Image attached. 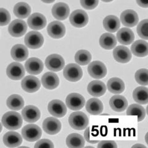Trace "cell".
I'll use <instances>...</instances> for the list:
<instances>
[{"label":"cell","mask_w":148,"mask_h":148,"mask_svg":"<svg viewBox=\"0 0 148 148\" xmlns=\"http://www.w3.org/2000/svg\"><path fill=\"white\" fill-rule=\"evenodd\" d=\"M41 128L36 125L29 124L25 126L22 130L23 138L27 141L33 142L39 140L41 136Z\"/></svg>","instance_id":"cell-3"},{"label":"cell","mask_w":148,"mask_h":148,"mask_svg":"<svg viewBox=\"0 0 148 148\" xmlns=\"http://www.w3.org/2000/svg\"><path fill=\"white\" fill-rule=\"evenodd\" d=\"M41 83L45 88L54 90L59 84V79L56 74L53 72H46L41 78Z\"/></svg>","instance_id":"cell-25"},{"label":"cell","mask_w":148,"mask_h":148,"mask_svg":"<svg viewBox=\"0 0 148 148\" xmlns=\"http://www.w3.org/2000/svg\"><path fill=\"white\" fill-rule=\"evenodd\" d=\"M3 142L8 147H15L22 144V138L18 133L9 132L4 135Z\"/></svg>","instance_id":"cell-26"},{"label":"cell","mask_w":148,"mask_h":148,"mask_svg":"<svg viewBox=\"0 0 148 148\" xmlns=\"http://www.w3.org/2000/svg\"><path fill=\"white\" fill-rule=\"evenodd\" d=\"M107 87L112 93L120 94L125 90V83L120 78L114 77L109 80Z\"/></svg>","instance_id":"cell-30"},{"label":"cell","mask_w":148,"mask_h":148,"mask_svg":"<svg viewBox=\"0 0 148 148\" xmlns=\"http://www.w3.org/2000/svg\"><path fill=\"white\" fill-rule=\"evenodd\" d=\"M64 76L68 81L75 82L80 80L83 76L81 67L77 64H69L64 69Z\"/></svg>","instance_id":"cell-4"},{"label":"cell","mask_w":148,"mask_h":148,"mask_svg":"<svg viewBox=\"0 0 148 148\" xmlns=\"http://www.w3.org/2000/svg\"><path fill=\"white\" fill-rule=\"evenodd\" d=\"M43 64L40 59L32 58L28 59L25 64L27 72L32 75H38L43 71Z\"/></svg>","instance_id":"cell-20"},{"label":"cell","mask_w":148,"mask_h":148,"mask_svg":"<svg viewBox=\"0 0 148 148\" xmlns=\"http://www.w3.org/2000/svg\"><path fill=\"white\" fill-rule=\"evenodd\" d=\"M2 123L4 127L11 130H15L20 128L22 125L21 115L16 112H8L2 118Z\"/></svg>","instance_id":"cell-1"},{"label":"cell","mask_w":148,"mask_h":148,"mask_svg":"<svg viewBox=\"0 0 148 148\" xmlns=\"http://www.w3.org/2000/svg\"><path fill=\"white\" fill-rule=\"evenodd\" d=\"M127 115H136L138 117V121L141 122L145 118L146 111L141 106L138 104H133L127 108Z\"/></svg>","instance_id":"cell-37"},{"label":"cell","mask_w":148,"mask_h":148,"mask_svg":"<svg viewBox=\"0 0 148 148\" xmlns=\"http://www.w3.org/2000/svg\"><path fill=\"white\" fill-rule=\"evenodd\" d=\"M88 92L94 97H100L104 95L106 91V86L104 83L99 80L91 82L87 87Z\"/></svg>","instance_id":"cell-22"},{"label":"cell","mask_w":148,"mask_h":148,"mask_svg":"<svg viewBox=\"0 0 148 148\" xmlns=\"http://www.w3.org/2000/svg\"><path fill=\"white\" fill-rule=\"evenodd\" d=\"M136 2L138 5L142 8H148V0H136Z\"/></svg>","instance_id":"cell-46"},{"label":"cell","mask_w":148,"mask_h":148,"mask_svg":"<svg viewBox=\"0 0 148 148\" xmlns=\"http://www.w3.org/2000/svg\"><path fill=\"white\" fill-rule=\"evenodd\" d=\"M36 148H40V147H47V148H53L54 147V145L51 141L46 139H43L37 142L35 145L34 146Z\"/></svg>","instance_id":"cell-43"},{"label":"cell","mask_w":148,"mask_h":148,"mask_svg":"<svg viewBox=\"0 0 148 148\" xmlns=\"http://www.w3.org/2000/svg\"><path fill=\"white\" fill-rule=\"evenodd\" d=\"M117 38L120 43L128 45L132 43L135 39V35L132 30L128 28H122L117 32Z\"/></svg>","instance_id":"cell-27"},{"label":"cell","mask_w":148,"mask_h":148,"mask_svg":"<svg viewBox=\"0 0 148 148\" xmlns=\"http://www.w3.org/2000/svg\"><path fill=\"white\" fill-rule=\"evenodd\" d=\"M31 8L26 3L20 2L17 3L14 8V13L18 18H25L30 15Z\"/></svg>","instance_id":"cell-36"},{"label":"cell","mask_w":148,"mask_h":148,"mask_svg":"<svg viewBox=\"0 0 148 148\" xmlns=\"http://www.w3.org/2000/svg\"><path fill=\"white\" fill-rule=\"evenodd\" d=\"M26 23L22 20L16 19L12 21L8 27L9 33L14 37H20L24 35L27 32Z\"/></svg>","instance_id":"cell-12"},{"label":"cell","mask_w":148,"mask_h":148,"mask_svg":"<svg viewBox=\"0 0 148 148\" xmlns=\"http://www.w3.org/2000/svg\"><path fill=\"white\" fill-rule=\"evenodd\" d=\"M120 21L122 24L128 27H133L137 25L139 17L137 13L132 9L124 11L120 16Z\"/></svg>","instance_id":"cell-18"},{"label":"cell","mask_w":148,"mask_h":148,"mask_svg":"<svg viewBox=\"0 0 148 148\" xmlns=\"http://www.w3.org/2000/svg\"><path fill=\"white\" fill-rule=\"evenodd\" d=\"M55 0H41V1H43L45 3H51L54 2Z\"/></svg>","instance_id":"cell-47"},{"label":"cell","mask_w":148,"mask_h":148,"mask_svg":"<svg viewBox=\"0 0 148 148\" xmlns=\"http://www.w3.org/2000/svg\"><path fill=\"white\" fill-rule=\"evenodd\" d=\"M7 75L13 80H18L24 77L25 69L22 64L18 62H12L8 66L6 70Z\"/></svg>","instance_id":"cell-11"},{"label":"cell","mask_w":148,"mask_h":148,"mask_svg":"<svg viewBox=\"0 0 148 148\" xmlns=\"http://www.w3.org/2000/svg\"><path fill=\"white\" fill-rule=\"evenodd\" d=\"M11 54L13 59L18 62L25 61L29 56V51L26 46L17 44L14 46L11 51Z\"/></svg>","instance_id":"cell-24"},{"label":"cell","mask_w":148,"mask_h":148,"mask_svg":"<svg viewBox=\"0 0 148 148\" xmlns=\"http://www.w3.org/2000/svg\"><path fill=\"white\" fill-rule=\"evenodd\" d=\"M66 144L69 147H83L85 139L78 133H71L66 138Z\"/></svg>","instance_id":"cell-34"},{"label":"cell","mask_w":148,"mask_h":148,"mask_svg":"<svg viewBox=\"0 0 148 148\" xmlns=\"http://www.w3.org/2000/svg\"><path fill=\"white\" fill-rule=\"evenodd\" d=\"M137 32L141 38L147 40L148 38V21H142L137 27Z\"/></svg>","instance_id":"cell-40"},{"label":"cell","mask_w":148,"mask_h":148,"mask_svg":"<svg viewBox=\"0 0 148 148\" xmlns=\"http://www.w3.org/2000/svg\"><path fill=\"white\" fill-rule=\"evenodd\" d=\"M24 42L28 48L30 49H38L42 46L44 38L43 35L40 32L32 31L25 35Z\"/></svg>","instance_id":"cell-5"},{"label":"cell","mask_w":148,"mask_h":148,"mask_svg":"<svg viewBox=\"0 0 148 148\" xmlns=\"http://www.w3.org/2000/svg\"><path fill=\"white\" fill-rule=\"evenodd\" d=\"M90 128L88 127L86 130L85 131L84 133V137L85 138V140H86L87 142H88L89 143H91V144H96V143H98L99 141L96 140V141H91L90 138Z\"/></svg>","instance_id":"cell-45"},{"label":"cell","mask_w":148,"mask_h":148,"mask_svg":"<svg viewBox=\"0 0 148 148\" xmlns=\"http://www.w3.org/2000/svg\"><path fill=\"white\" fill-rule=\"evenodd\" d=\"M99 44L102 48L105 49H112L117 45V40L115 36L109 33L102 35L99 39Z\"/></svg>","instance_id":"cell-33"},{"label":"cell","mask_w":148,"mask_h":148,"mask_svg":"<svg viewBox=\"0 0 148 148\" xmlns=\"http://www.w3.org/2000/svg\"><path fill=\"white\" fill-rule=\"evenodd\" d=\"M45 65L49 70L53 72H58L64 68L65 61L60 55L53 54L49 55L46 59Z\"/></svg>","instance_id":"cell-7"},{"label":"cell","mask_w":148,"mask_h":148,"mask_svg":"<svg viewBox=\"0 0 148 148\" xmlns=\"http://www.w3.org/2000/svg\"><path fill=\"white\" fill-rule=\"evenodd\" d=\"M97 147L98 148H117V145L114 141H101Z\"/></svg>","instance_id":"cell-44"},{"label":"cell","mask_w":148,"mask_h":148,"mask_svg":"<svg viewBox=\"0 0 148 148\" xmlns=\"http://www.w3.org/2000/svg\"><path fill=\"white\" fill-rule=\"evenodd\" d=\"M132 53L138 57H145L148 54V44L145 40H138L131 47Z\"/></svg>","instance_id":"cell-28"},{"label":"cell","mask_w":148,"mask_h":148,"mask_svg":"<svg viewBox=\"0 0 148 148\" xmlns=\"http://www.w3.org/2000/svg\"><path fill=\"white\" fill-rule=\"evenodd\" d=\"M103 26L106 30L114 33L117 32L120 27L119 18L115 16H108L104 18L103 21Z\"/></svg>","instance_id":"cell-31"},{"label":"cell","mask_w":148,"mask_h":148,"mask_svg":"<svg viewBox=\"0 0 148 148\" xmlns=\"http://www.w3.org/2000/svg\"><path fill=\"white\" fill-rule=\"evenodd\" d=\"M2 131V125H1V123H0V133Z\"/></svg>","instance_id":"cell-50"},{"label":"cell","mask_w":148,"mask_h":148,"mask_svg":"<svg viewBox=\"0 0 148 148\" xmlns=\"http://www.w3.org/2000/svg\"><path fill=\"white\" fill-rule=\"evenodd\" d=\"M48 35L55 39H59L63 37L66 34V27L59 21L51 22L48 26Z\"/></svg>","instance_id":"cell-14"},{"label":"cell","mask_w":148,"mask_h":148,"mask_svg":"<svg viewBox=\"0 0 148 148\" xmlns=\"http://www.w3.org/2000/svg\"><path fill=\"white\" fill-rule=\"evenodd\" d=\"M75 59L78 64L81 66H85L91 62V55L90 53L86 50H79L75 54Z\"/></svg>","instance_id":"cell-38"},{"label":"cell","mask_w":148,"mask_h":148,"mask_svg":"<svg viewBox=\"0 0 148 148\" xmlns=\"http://www.w3.org/2000/svg\"><path fill=\"white\" fill-rule=\"evenodd\" d=\"M144 147V148H146V146H144V145H135L132 146V147Z\"/></svg>","instance_id":"cell-48"},{"label":"cell","mask_w":148,"mask_h":148,"mask_svg":"<svg viewBox=\"0 0 148 148\" xmlns=\"http://www.w3.org/2000/svg\"><path fill=\"white\" fill-rule=\"evenodd\" d=\"M133 99L137 103L141 104H147L148 103V90L147 88L139 86L136 88L133 92Z\"/></svg>","instance_id":"cell-32"},{"label":"cell","mask_w":148,"mask_h":148,"mask_svg":"<svg viewBox=\"0 0 148 148\" xmlns=\"http://www.w3.org/2000/svg\"><path fill=\"white\" fill-rule=\"evenodd\" d=\"M28 25L32 29L38 30L43 29L46 25L45 17L40 13H34L28 18Z\"/></svg>","instance_id":"cell-21"},{"label":"cell","mask_w":148,"mask_h":148,"mask_svg":"<svg viewBox=\"0 0 148 148\" xmlns=\"http://www.w3.org/2000/svg\"><path fill=\"white\" fill-rule=\"evenodd\" d=\"M99 0H80L82 7L86 9H93L98 4Z\"/></svg>","instance_id":"cell-42"},{"label":"cell","mask_w":148,"mask_h":148,"mask_svg":"<svg viewBox=\"0 0 148 148\" xmlns=\"http://www.w3.org/2000/svg\"><path fill=\"white\" fill-rule=\"evenodd\" d=\"M86 109L91 115H99L103 112V104L99 99L91 98L87 101Z\"/></svg>","instance_id":"cell-29"},{"label":"cell","mask_w":148,"mask_h":148,"mask_svg":"<svg viewBox=\"0 0 148 148\" xmlns=\"http://www.w3.org/2000/svg\"><path fill=\"white\" fill-rule=\"evenodd\" d=\"M113 56L116 61L120 63H127L132 59V54L128 48L124 46H119L114 49Z\"/></svg>","instance_id":"cell-16"},{"label":"cell","mask_w":148,"mask_h":148,"mask_svg":"<svg viewBox=\"0 0 148 148\" xmlns=\"http://www.w3.org/2000/svg\"><path fill=\"white\" fill-rule=\"evenodd\" d=\"M8 107L14 110H19L24 106V101L20 95H12L9 97L6 101Z\"/></svg>","instance_id":"cell-35"},{"label":"cell","mask_w":148,"mask_h":148,"mask_svg":"<svg viewBox=\"0 0 148 148\" xmlns=\"http://www.w3.org/2000/svg\"><path fill=\"white\" fill-rule=\"evenodd\" d=\"M48 108L49 113L56 117H62L67 112L66 105L62 101L58 99H54L49 102Z\"/></svg>","instance_id":"cell-10"},{"label":"cell","mask_w":148,"mask_h":148,"mask_svg":"<svg viewBox=\"0 0 148 148\" xmlns=\"http://www.w3.org/2000/svg\"><path fill=\"white\" fill-rule=\"evenodd\" d=\"M135 80L136 82L141 85H148V72L146 69H141L135 73Z\"/></svg>","instance_id":"cell-39"},{"label":"cell","mask_w":148,"mask_h":148,"mask_svg":"<svg viewBox=\"0 0 148 148\" xmlns=\"http://www.w3.org/2000/svg\"><path fill=\"white\" fill-rule=\"evenodd\" d=\"M44 131L49 135H56L61 129V123L59 120L54 117H48L43 123Z\"/></svg>","instance_id":"cell-15"},{"label":"cell","mask_w":148,"mask_h":148,"mask_svg":"<svg viewBox=\"0 0 148 148\" xmlns=\"http://www.w3.org/2000/svg\"><path fill=\"white\" fill-rule=\"evenodd\" d=\"M22 115L25 121L29 123H34L40 119V111L34 106H27L23 109Z\"/></svg>","instance_id":"cell-17"},{"label":"cell","mask_w":148,"mask_h":148,"mask_svg":"<svg viewBox=\"0 0 148 148\" xmlns=\"http://www.w3.org/2000/svg\"><path fill=\"white\" fill-rule=\"evenodd\" d=\"M11 21L9 12L4 8H0V26L8 25Z\"/></svg>","instance_id":"cell-41"},{"label":"cell","mask_w":148,"mask_h":148,"mask_svg":"<svg viewBox=\"0 0 148 148\" xmlns=\"http://www.w3.org/2000/svg\"><path fill=\"white\" fill-rule=\"evenodd\" d=\"M71 24L77 28L85 27L88 22V16L85 11L77 9L74 11L70 16Z\"/></svg>","instance_id":"cell-8"},{"label":"cell","mask_w":148,"mask_h":148,"mask_svg":"<svg viewBox=\"0 0 148 148\" xmlns=\"http://www.w3.org/2000/svg\"><path fill=\"white\" fill-rule=\"evenodd\" d=\"M109 104L110 108L115 112H123L127 108L128 102L127 99L122 95H115L110 98Z\"/></svg>","instance_id":"cell-23"},{"label":"cell","mask_w":148,"mask_h":148,"mask_svg":"<svg viewBox=\"0 0 148 148\" xmlns=\"http://www.w3.org/2000/svg\"><path fill=\"white\" fill-rule=\"evenodd\" d=\"M102 1H104V2H106V3H108V2H110L113 1V0H102Z\"/></svg>","instance_id":"cell-49"},{"label":"cell","mask_w":148,"mask_h":148,"mask_svg":"<svg viewBox=\"0 0 148 148\" xmlns=\"http://www.w3.org/2000/svg\"><path fill=\"white\" fill-rule=\"evenodd\" d=\"M22 89L27 92H34L38 91L41 86V83L38 78L29 75L25 77L21 82Z\"/></svg>","instance_id":"cell-13"},{"label":"cell","mask_w":148,"mask_h":148,"mask_svg":"<svg viewBox=\"0 0 148 148\" xmlns=\"http://www.w3.org/2000/svg\"><path fill=\"white\" fill-rule=\"evenodd\" d=\"M88 72L91 77L95 79H101L105 77L107 74V69L103 62L96 61L89 64Z\"/></svg>","instance_id":"cell-6"},{"label":"cell","mask_w":148,"mask_h":148,"mask_svg":"<svg viewBox=\"0 0 148 148\" xmlns=\"http://www.w3.org/2000/svg\"><path fill=\"white\" fill-rule=\"evenodd\" d=\"M70 13V9L67 4L58 3L54 4L52 9L53 16L55 18L59 21L66 19Z\"/></svg>","instance_id":"cell-19"},{"label":"cell","mask_w":148,"mask_h":148,"mask_svg":"<svg viewBox=\"0 0 148 148\" xmlns=\"http://www.w3.org/2000/svg\"><path fill=\"white\" fill-rule=\"evenodd\" d=\"M85 104V99L83 96L78 93L69 94L66 98L67 107L73 110H78L83 108Z\"/></svg>","instance_id":"cell-9"},{"label":"cell","mask_w":148,"mask_h":148,"mask_svg":"<svg viewBox=\"0 0 148 148\" xmlns=\"http://www.w3.org/2000/svg\"><path fill=\"white\" fill-rule=\"evenodd\" d=\"M69 122L72 128L77 130H82L88 125L89 119L85 114L78 111L71 114Z\"/></svg>","instance_id":"cell-2"}]
</instances>
